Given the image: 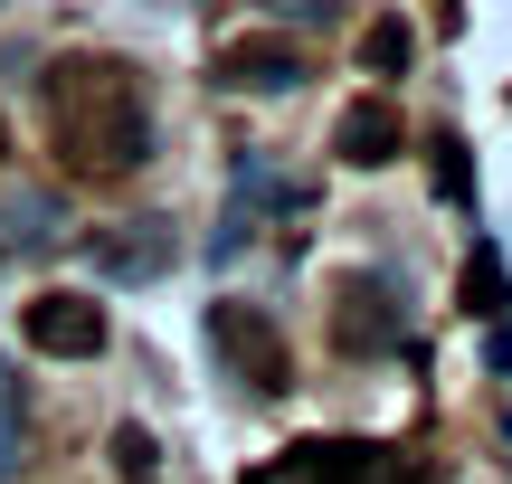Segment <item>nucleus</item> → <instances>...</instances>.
<instances>
[{
  "instance_id": "nucleus-1",
  "label": "nucleus",
  "mask_w": 512,
  "mask_h": 484,
  "mask_svg": "<svg viewBox=\"0 0 512 484\" xmlns=\"http://www.w3.org/2000/svg\"><path fill=\"white\" fill-rule=\"evenodd\" d=\"M48 133L76 171L133 181L152 162V95L124 57H57L48 67Z\"/></svg>"
},
{
  "instance_id": "nucleus-2",
  "label": "nucleus",
  "mask_w": 512,
  "mask_h": 484,
  "mask_svg": "<svg viewBox=\"0 0 512 484\" xmlns=\"http://www.w3.org/2000/svg\"><path fill=\"white\" fill-rule=\"evenodd\" d=\"M209 342L228 352V371H238V380H256V399H285V390H294V361H285V342H275L266 314L219 304V314H209Z\"/></svg>"
},
{
  "instance_id": "nucleus-3",
  "label": "nucleus",
  "mask_w": 512,
  "mask_h": 484,
  "mask_svg": "<svg viewBox=\"0 0 512 484\" xmlns=\"http://www.w3.org/2000/svg\"><path fill=\"white\" fill-rule=\"evenodd\" d=\"M332 342H342V352H399V342H408V285L351 276L342 285V314H332Z\"/></svg>"
},
{
  "instance_id": "nucleus-4",
  "label": "nucleus",
  "mask_w": 512,
  "mask_h": 484,
  "mask_svg": "<svg viewBox=\"0 0 512 484\" xmlns=\"http://www.w3.org/2000/svg\"><path fill=\"white\" fill-rule=\"evenodd\" d=\"M171 257H181L171 219H124V228H95L86 238V266L105 285H152V276H171Z\"/></svg>"
},
{
  "instance_id": "nucleus-5",
  "label": "nucleus",
  "mask_w": 512,
  "mask_h": 484,
  "mask_svg": "<svg viewBox=\"0 0 512 484\" xmlns=\"http://www.w3.org/2000/svg\"><path fill=\"white\" fill-rule=\"evenodd\" d=\"M19 333H29L48 361H95V352H105V304H86V295H38L29 314H19Z\"/></svg>"
},
{
  "instance_id": "nucleus-6",
  "label": "nucleus",
  "mask_w": 512,
  "mask_h": 484,
  "mask_svg": "<svg viewBox=\"0 0 512 484\" xmlns=\"http://www.w3.org/2000/svg\"><path fill=\"white\" fill-rule=\"evenodd\" d=\"M304 76H313V57L294 38H238V48H219V86H238V95H285Z\"/></svg>"
},
{
  "instance_id": "nucleus-7",
  "label": "nucleus",
  "mask_w": 512,
  "mask_h": 484,
  "mask_svg": "<svg viewBox=\"0 0 512 484\" xmlns=\"http://www.w3.org/2000/svg\"><path fill=\"white\" fill-rule=\"evenodd\" d=\"M332 152H342L351 171L399 162V105H389V95H361V105H342V124H332Z\"/></svg>"
},
{
  "instance_id": "nucleus-8",
  "label": "nucleus",
  "mask_w": 512,
  "mask_h": 484,
  "mask_svg": "<svg viewBox=\"0 0 512 484\" xmlns=\"http://www.w3.org/2000/svg\"><path fill=\"white\" fill-rule=\"evenodd\" d=\"M0 247H10V257H48V247H67V209H57V190H19V200H0Z\"/></svg>"
},
{
  "instance_id": "nucleus-9",
  "label": "nucleus",
  "mask_w": 512,
  "mask_h": 484,
  "mask_svg": "<svg viewBox=\"0 0 512 484\" xmlns=\"http://www.w3.org/2000/svg\"><path fill=\"white\" fill-rule=\"evenodd\" d=\"M285 484H389L380 447H294Z\"/></svg>"
},
{
  "instance_id": "nucleus-10",
  "label": "nucleus",
  "mask_w": 512,
  "mask_h": 484,
  "mask_svg": "<svg viewBox=\"0 0 512 484\" xmlns=\"http://www.w3.org/2000/svg\"><path fill=\"white\" fill-rule=\"evenodd\" d=\"M408 57H418V38H408V29H399V19H380V29H370V38H361V67H370V76H399V67H408Z\"/></svg>"
},
{
  "instance_id": "nucleus-11",
  "label": "nucleus",
  "mask_w": 512,
  "mask_h": 484,
  "mask_svg": "<svg viewBox=\"0 0 512 484\" xmlns=\"http://www.w3.org/2000/svg\"><path fill=\"white\" fill-rule=\"evenodd\" d=\"M465 304L475 314H503V257L494 247H475V266H465Z\"/></svg>"
},
{
  "instance_id": "nucleus-12",
  "label": "nucleus",
  "mask_w": 512,
  "mask_h": 484,
  "mask_svg": "<svg viewBox=\"0 0 512 484\" xmlns=\"http://www.w3.org/2000/svg\"><path fill=\"white\" fill-rule=\"evenodd\" d=\"M152 466H162L152 437H143V428H114V475H124V484H152Z\"/></svg>"
},
{
  "instance_id": "nucleus-13",
  "label": "nucleus",
  "mask_w": 512,
  "mask_h": 484,
  "mask_svg": "<svg viewBox=\"0 0 512 484\" xmlns=\"http://www.w3.org/2000/svg\"><path fill=\"white\" fill-rule=\"evenodd\" d=\"M19 475V380L0 371V484Z\"/></svg>"
},
{
  "instance_id": "nucleus-14",
  "label": "nucleus",
  "mask_w": 512,
  "mask_h": 484,
  "mask_svg": "<svg viewBox=\"0 0 512 484\" xmlns=\"http://www.w3.org/2000/svg\"><path fill=\"white\" fill-rule=\"evenodd\" d=\"M427 152H437V190H446V200H475V181H465V143H446V133H437Z\"/></svg>"
},
{
  "instance_id": "nucleus-15",
  "label": "nucleus",
  "mask_w": 512,
  "mask_h": 484,
  "mask_svg": "<svg viewBox=\"0 0 512 484\" xmlns=\"http://www.w3.org/2000/svg\"><path fill=\"white\" fill-rule=\"evenodd\" d=\"M275 19H294V29H313V19H332V0H266Z\"/></svg>"
},
{
  "instance_id": "nucleus-16",
  "label": "nucleus",
  "mask_w": 512,
  "mask_h": 484,
  "mask_svg": "<svg viewBox=\"0 0 512 484\" xmlns=\"http://www.w3.org/2000/svg\"><path fill=\"white\" fill-rule=\"evenodd\" d=\"M0 152H10V114H0Z\"/></svg>"
}]
</instances>
